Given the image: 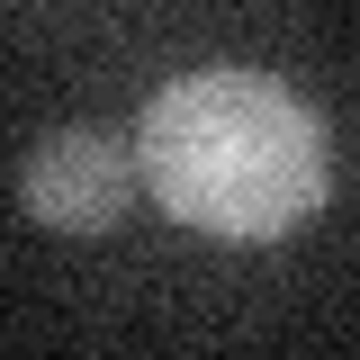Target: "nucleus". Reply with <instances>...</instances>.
I'll list each match as a JSON object with an SVG mask.
<instances>
[{
	"label": "nucleus",
	"instance_id": "obj_1",
	"mask_svg": "<svg viewBox=\"0 0 360 360\" xmlns=\"http://www.w3.org/2000/svg\"><path fill=\"white\" fill-rule=\"evenodd\" d=\"M127 144L135 180L217 243H279L333 198L324 117L252 63H207V72L162 82Z\"/></svg>",
	"mask_w": 360,
	"mask_h": 360
},
{
	"label": "nucleus",
	"instance_id": "obj_2",
	"mask_svg": "<svg viewBox=\"0 0 360 360\" xmlns=\"http://www.w3.org/2000/svg\"><path fill=\"white\" fill-rule=\"evenodd\" d=\"M135 144L117 127H54L18 162V207L45 234H117L135 207Z\"/></svg>",
	"mask_w": 360,
	"mask_h": 360
}]
</instances>
